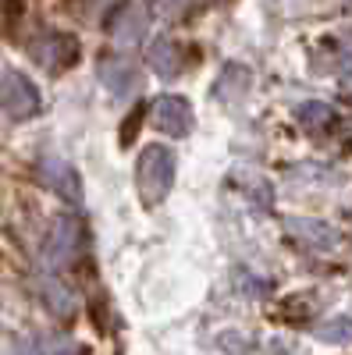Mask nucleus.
<instances>
[{"label":"nucleus","instance_id":"nucleus-8","mask_svg":"<svg viewBox=\"0 0 352 355\" xmlns=\"http://www.w3.org/2000/svg\"><path fill=\"white\" fill-rule=\"evenodd\" d=\"M100 82L110 89V93L128 96V93L139 89L142 71H139L135 61H128V57H103V61H100Z\"/></svg>","mask_w":352,"mask_h":355},{"label":"nucleus","instance_id":"nucleus-14","mask_svg":"<svg viewBox=\"0 0 352 355\" xmlns=\"http://www.w3.org/2000/svg\"><path fill=\"white\" fill-rule=\"evenodd\" d=\"M22 18H25V0H0V28H4V36L15 33Z\"/></svg>","mask_w":352,"mask_h":355},{"label":"nucleus","instance_id":"nucleus-13","mask_svg":"<svg viewBox=\"0 0 352 355\" xmlns=\"http://www.w3.org/2000/svg\"><path fill=\"white\" fill-rule=\"evenodd\" d=\"M43 299H47V306H50L57 316H72V313H75V295H72V288L57 284V281H47V284H43Z\"/></svg>","mask_w":352,"mask_h":355},{"label":"nucleus","instance_id":"nucleus-1","mask_svg":"<svg viewBox=\"0 0 352 355\" xmlns=\"http://www.w3.org/2000/svg\"><path fill=\"white\" fill-rule=\"evenodd\" d=\"M174 153L167 146H146L135 164V185L146 206H160L174 189Z\"/></svg>","mask_w":352,"mask_h":355},{"label":"nucleus","instance_id":"nucleus-12","mask_svg":"<svg viewBox=\"0 0 352 355\" xmlns=\"http://www.w3.org/2000/svg\"><path fill=\"white\" fill-rule=\"evenodd\" d=\"M313 334L320 341H328V345H345V341H352V320L349 316H331L324 323H317Z\"/></svg>","mask_w":352,"mask_h":355},{"label":"nucleus","instance_id":"nucleus-6","mask_svg":"<svg viewBox=\"0 0 352 355\" xmlns=\"http://www.w3.org/2000/svg\"><path fill=\"white\" fill-rule=\"evenodd\" d=\"M150 117H153V125H157L164 135L185 139V135L192 132V107H189L185 96H160V100H153Z\"/></svg>","mask_w":352,"mask_h":355},{"label":"nucleus","instance_id":"nucleus-2","mask_svg":"<svg viewBox=\"0 0 352 355\" xmlns=\"http://www.w3.org/2000/svg\"><path fill=\"white\" fill-rule=\"evenodd\" d=\"M28 53L50 75H61V71L75 68V61H78V40L68 33H43L36 43H28Z\"/></svg>","mask_w":352,"mask_h":355},{"label":"nucleus","instance_id":"nucleus-10","mask_svg":"<svg viewBox=\"0 0 352 355\" xmlns=\"http://www.w3.org/2000/svg\"><path fill=\"white\" fill-rule=\"evenodd\" d=\"M146 61H150V68L160 78H174V75H182V46L171 36H157L150 50H146Z\"/></svg>","mask_w":352,"mask_h":355},{"label":"nucleus","instance_id":"nucleus-16","mask_svg":"<svg viewBox=\"0 0 352 355\" xmlns=\"http://www.w3.org/2000/svg\"><path fill=\"white\" fill-rule=\"evenodd\" d=\"M153 4H157V11H160V15H182L189 0H153Z\"/></svg>","mask_w":352,"mask_h":355},{"label":"nucleus","instance_id":"nucleus-11","mask_svg":"<svg viewBox=\"0 0 352 355\" xmlns=\"http://www.w3.org/2000/svg\"><path fill=\"white\" fill-rule=\"evenodd\" d=\"M299 125H303L306 132L324 135L328 128H335V110H331L328 103L310 100V103H303V107H299Z\"/></svg>","mask_w":352,"mask_h":355},{"label":"nucleus","instance_id":"nucleus-3","mask_svg":"<svg viewBox=\"0 0 352 355\" xmlns=\"http://www.w3.org/2000/svg\"><path fill=\"white\" fill-rule=\"evenodd\" d=\"M82 239H85L82 220H75V217H61V220L53 224L50 239H47V249H43L47 263H50V266H68V263L78 256Z\"/></svg>","mask_w":352,"mask_h":355},{"label":"nucleus","instance_id":"nucleus-7","mask_svg":"<svg viewBox=\"0 0 352 355\" xmlns=\"http://www.w3.org/2000/svg\"><path fill=\"white\" fill-rule=\"evenodd\" d=\"M40 178H43V185L53 196H61L65 202H82V178L75 174V167L68 160H61V157L40 160Z\"/></svg>","mask_w":352,"mask_h":355},{"label":"nucleus","instance_id":"nucleus-15","mask_svg":"<svg viewBox=\"0 0 352 355\" xmlns=\"http://www.w3.org/2000/svg\"><path fill=\"white\" fill-rule=\"evenodd\" d=\"M142 121H146V107L128 110V117H125V125H121V135H117V142H121V146H132L135 135H139V128H142Z\"/></svg>","mask_w":352,"mask_h":355},{"label":"nucleus","instance_id":"nucleus-5","mask_svg":"<svg viewBox=\"0 0 352 355\" xmlns=\"http://www.w3.org/2000/svg\"><path fill=\"white\" fill-rule=\"evenodd\" d=\"M107 28L121 46H135V43H142L146 28H150V11H146V4H139V0H125V4L110 15Z\"/></svg>","mask_w":352,"mask_h":355},{"label":"nucleus","instance_id":"nucleus-4","mask_svg":"<svg viewBox=\"0 0 352 355\" xmlns=\"http://www.w3.org/2000/svg\"><path fill=\"white\" fill-rule=\"evenodd\" d=\"M0 103H4V110L15 117V121H25V117H33L40 110V93L25 75L8 71L4 78H0Z\"/></svg>","mask_w":352,"mask_h":355},{"label":"nucleus","instance_id":"nucleus-9","mask_svg":"<svg viewBox=\"0 0 352 355\" xmlns=\"http://www.w3.org/2000/svg\"><path fill=\"white\" fill-rule=\"evenodd\" d=\"M285 231L292 234V239H299L313 249H335L342 239H338V231L324 220H313V217H288L285 220Z\"/></svg>","mask_w":352,"mask_h":355}]
</instances>
